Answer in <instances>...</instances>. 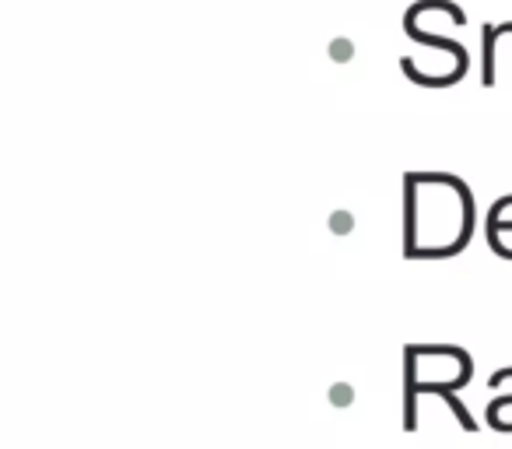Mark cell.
Wrapping results in <instances>:
<instances>
[{
    "instance_id": "1",
    "label": "cell",
    "mask_w": 512,
    "mask_h": 449,
    "mask_svg": "<svg viewBox=\"0 0 512 449\" xmlns=\"http://www.w3.org/2000/svg\"><path fill=\"white\" fill-rule=\"evenodd\" d=\"M435 393H439V397H442V400H446V404H449V407H453L456 421H460V425H463V428H467V432H474V428H477V421H474V418H470V411H467V407H463V404H460V397H456V390H449V386H442V390H435Z\"/></svg>"
}]
</instances>
